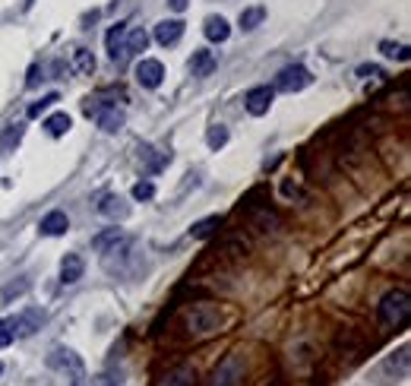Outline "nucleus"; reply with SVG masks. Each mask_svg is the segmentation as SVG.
<instances>
[{
	"mask_svg": "<svg viewBox=\"0 0 411 386\" xmlns=\"http://www.w3.org/2000/svg\"><path fill=\"white\" fill-rule=\"evenodd\" d=\"M408 317H411V298H408V292L396 288V292H389L386 298L380 301V320L386 326H396V330H402V326H408Z\"/></svg>",
	"mask_w": 411,
	"mask_h": 386,
	"instance_id": "1",
	"label": "nucleus"
},
{
	"mask_svg": "<svg viewBox=\"0 0 411 386\" xmlns=\"http://www.w3.org/2000/svg\"><path fill=\"white\" fill-rule=\"evenodd\" d=\"M218 323H222V314H218V308H212V304H196V308H190L184 317V326L190 336H209V332L218 330Z\"/></svg>",
	"mask_w": 411,
	"mask_h": 386,
	"instance_id": "2",
	"label": "nucleus"
},
{
	"mask_svg": "<svg viewBox=\"0 0 411 386\" xmlns=\"http://www.w3.org/2000/svg\"><path fill=\"white\" fill-rule=\"evenodd\" d=\"M48 367L61 374H70V386H85V367L79 361V355L70 352V348H54L48 355Z\"/></svg>",
	"mask_w": 411,
	"mask_h": 386,
	"instance_id": "3",
	"label": "nucleus"
},
{
	"mask_svg": "<svg viewBox=\"0 0 411 386\" xmlns=\"http://www.w3.org/2000/svg\"><path fill=\"white\" fill-rule=\"evenodd\" d=\"M48 314L39 308H29L23 310V314L16 317V320H10V330H13V339H29V336H35V332L45 326Z\"/></svg>",
	"mask_w": 411,
	"mask_h": 386,
	"instance_id": "4",
	"label": "nucleus"
},
{
	"mask_svg": "<svg viewBox=\"0 0 411 386\" xmlns=\"http://www.w3.org/2000/svg\"><path fill=\"white\" fill-rule=\"evenodd\" d=\"M310 70L307 67H301V63H295V67H285V70L275 76V89H282V92H301V89L310 86Z\"/></svg>",
	"mask_w": 411,
	"mask_h": 386,
	"instance_id": "5",
	"label": "nucleus"
},
{
	"mask_svg": "<svg viewBox=\"0 0 411 386\" xmlns=\"http://www.w3.org/2000/svg\"><path fill=\"white\" fill-rule=\"evenodd\" d=\"M244 383V364L238 355H228L212 374V386H241Z\"/></svg>",
	"mask_w": 411,
	"mask_h": 386,
	"instance_id": "6",
	"label": "nucleus"
},
{
	"mask_svg": "<svg viewBox=\"0 0 411 386\" xmlns=\"http://www.w3.org/2000/svg\"><path fill=\"white\" fill-rule=\"evenodd\" d=\"M165 79V67L162 61H152V57H143L140 63H136V83H140L143 89H158Z\"/></svg>",
	"mask_w": 411,
	"mask_h": 386,
	"instance_id": "7",
	"label": "nucleus"
},
{
	"mask_svg": "<svg viewBox=\"0 0 411 386\" xmlns=\"http://www.w3.org/2000/svg\"><path fill=\"white\" fill-rule=\"evenodd\" d=\"M272 98H275V92H272L269 86H253L247 95H244V105H247V111L253 118H263L266 111L272 108Z\"/></svg>",
	"mask_w": 411,
	"mask_h": 386,
	"instance_id": "8",
	"label": "nucleus"
},
{
	"mask_svg": "<svg viewBox=\"0 0 411 386\" xmlns=\"http://www.w3.org/2000/svg\"><path fill=\"white\" fill-rule=\"evenodd\" d=\"M124 39H127V23H117L108 29V35H105V45H108V54L111 61H127V51H124Z\"/></svg>",
	"mask_w": 411,
	"mask_h": 386,
	"instance_id": "9",
	"label": "nucleus"
},
{
	"mask_svg": "<svg viewBox=\"0 0 411 386\" xmlns=\"http://www.w3.org/2000/svg\"><path fill=\"white\" fill-rule=\"evenodd\" d=\"M180 35H184V23L180 19H162V23L156 25V41L158 45H178Z\"/></svg>",
	"mask_w": 411,
	"mask_h": 386,
	"instance_id": "10",
	"label": "nucleus"
},
{
	"mask_svg": "<svg viewBox=\"0 0 411 386\" xmlns=\"http://www.w3.org/2000/svg\"><path fill=\"white\" fill-rule=\"evenodd\" d=\"M83 272H85V263H83V257H79V253H67V257L61 260V282L63 285L79 282V279H83Z\"/></svg>",
	"mask_w": 411,
	"mask_h": 386,
	"instance_id": "11",
	"label": "nucleus"
},
{
	"mask_svg": "<svg viewBox=\"0 0 411 386\" xmlns=\"http://www.w3.org/2000/svg\"><path fill=\"white\" fill-rule=\"evenodd\" d=\"M67 228H70V219H67V213H61V209L48 213L45 219H41V225H39V231H41V235H48V237L63 235Z\"/></svg>",
	"mask_w": 411,
	"mask_h": 386,
	"instance_id": "12",
	"label": "nucleus"
},
{
	"mask_svg": "<svg viewBox=\"0 0 411 386\" xmlns=\"http://www.w3.org/2000/svg\"><path fill=\"white\" fill-rule=\"evenodd\" d=\"M98 127L105 133H117V130L124 127V111H117L114 105H105V108L98 111Z\"/></svg>",
	"mask_w": 411,
	"mask_h": 386,
	"instance_id": "13",
	"label": "nucleus"
},
{
	"mask_svg": "<svg viewBox=\"0 0 411 386\" xmlns=\"http://www.w3.org/2000/svg\"><path fill=\"white\" fill-rule=\"evenodd\" d=\"M202 32H206V39H209V41H228V35H231V25H228L225 16H209V19H206V25H202Z\"/></svg>",
	"mask_w": 411,
	"mask_h": 386,
	"instance_id": "14",
	"label": "nucleus"
},
{
	"mask_svg": "<svg viewBox=\"0 0 411 386\" xmlns=\"http://www.w3.org/2000/svg\"><path fill=\"white\" fill-rule=\"evenodd\" d=\"M98 213H101V215H108V219H127V215H130V206H127L120 197L108 193V197H105V200L98 203Z\"/></svg>",
	"mask_w": 411,
	"mask_h": 386,
	"instance_id": "15",
	"label": "nucleus"
},
{
	"mask_svg": "<svg viewBox=\"0 0 411 386\" xmlns=\"http://www.w3.org/2000/svg\"><path fill=\"white\" fill-rule=\"evenodd\" d=\"M212 70H215V54H212V51H193V57H190V73H193V76H209Z\"/></svg>",
	"mask_w": 411,
	"mask_h": 386,
	"instance_id": "16",
	"label": "nucleus"
},
{
	"mask_svg": "<svg viewBox=\"0 0 411 386\" xmlns=\"http://www.w3.org/2000/svg\"><path fill=\"white\" fill-rule=\"evenodd\" d=\"M149 47V32L146 29H127V39H124V51H127V57L130 54H143Z\"/></svg>",
	"mask_w": 411,
	"mask_h": 386,
	"instance_id": "17",
	"label": "nucleus"
},
{
	"mask_svg": "<svg viewBox=\"0 0 411 386\" xmlns=\"http://www.w3.org/2000/svg\"><path fill=\"white\" fill-rule=\"evenodd\" d=\"M156 386H193V371L190 367H174L168 371Z\"/></svg>",
	"mask_w": 411,
	"mask_h": 386,
	"instance_id": "18",
	"label": "nucleus"
},
{
	"mask_svg": "<svg viewBox=\"0 0 411 386\" xmlns=\"http://www.w3.org/2000/svg\"><path fill=\"white\" fill-rule=\"evenodd\" d=\"M73 67H76L83 76H92L95 73V57L89 47H73Z\"/></svg>",
	"mask_w": 411,
	"mask_h": 386,
	"instance_id": "19",
	"label": "nucleus"
},
{
	"mask_svg": "<svg viewBox=\"0 0 411 386\" xmlns=\"http://www.w3.org/2000/svg\"><path fill=\"white\" fill-rule=\"evenodd\" d=\"M70 127H73V120H70V114H67V111H57V114H51V118L45 120V130L51 136H63Z\"/></svg>",
	"mask_w": 411,
	"mask_h": 386,
	"instance_id": "20",
	"label": "nucleus"
},
{
	"mask_svg": "<svg viewBox=\"0 0 411 386\" xmlns=\"http://www.w3.org/2000/svg\"><path fill=\"white\" fill-rule=\"evenodd\" d=\"M140 158H146V162H149V171H162V168L171 162L168 152H158V149H152V146H143Z\"/></svg>",
	"mask_w": 411,
	"mask_h": 386,
	"instance_id": "21",
	"label": "nucleus"
},
{
	"mask_svg": "<svg viewBox=\"0 0 411 386\" xmlns=\"http://www.w3.org/2000/svg\"><path fill=\"white\" fill-rule=\"evenodd\" d=\"M218 225H222V219H218V215H209V219H200V222H196L193 228H190V235H193L196 241H206L209 235H215Z\"/></svg>",
	"mask_w": 411,
	"mask_h": 386,
	"instance_id": "22",
	"label": "nucleus"
},
{
	"mask_svg": "<svg viewBox=\"0 0 411 386\" xmlns=\"http://www.w3.org/2000/svg\"><path fill=\"white\" fill-rule=\"evenodd\" d=\"M120 237H124V231H120V228H108V231H101V235H95V237H92V247H95V250L105 253L108 247H114L117 241H120Z\"/></svg>",
	"mask_w": 411,
	"mask_h": 386,
	"instance_id": "23",
	"label": "nucleus"
},
{
	"mask_svg": "<svg viewBox=\"0 0 411 386\" xmlns=\"http://www.w3.org/2000/svg\"><path fill=\"white\" fill-rule=\"evenodd\" d=\"M25 127L19 124V120H13V124H7V130H3V136H0V146L3 149H13V146H19V140H23Z\"/></svg>",
	"mask_w": 411,
	"mask_h": 386,
	"instance_id": "24",
	"label": "nucleus"
},
{
	"mask_svg": "<svg viewBox=\"0 0 411 386\" xmlns=\"http://www.w3.org/2000/svg\"><path fill=\"white\" fill-rule=\"evenodd\" d=\"M266 19V10L263 7H247V10H241V29L244 32H253L256 25Z\"/></svg>",
	"mask_w": 411,
	"mask_h": 386,
	"instance_id": "25",
	"label": "nucleus"
},
{
	"mask_svg": "<svg viewBox=\"0 0 411 386\" xmlns=\"http://www.w3.org/2000/svg\"><path fill=\"white\" fill-rule=\"evenodd\" d=\"M206 142H209V149H222V146L228 142V127H222V124L209 127V133H206Z\"/></svg>",
	"mask_w": 411,
	"mask_h": 386,
	"instance_id": "26",
	"label": "nucleus"
},
{
	"mask_svg": "<svg viewBox=\"0 0 411 386\" xmlns=\"http://www.w3.org/2000/svg\"><path fill=\"white\" fill-rule=\"evenodd\" d=\"M383 54L386 57H396V61H408V47L405 45H396V41H383Z\"/></svg>",
	"mask_w": 411,
	"mask_h": 386,
	"instance_id": "27",
	"label": "nucleus"
},
{
	"mask_svg": "<svg viewBox=\"0 0 411 386\" xmlns=\"http://www.w3.org/2000/svg\"><path fill=\"white\" fill-rule=\"evenodd\" d=\"M29 292V279H19V282H10L7 288H3V301H13L16 294H25Z\"/></svg>",
	"mask_w": 411,
	"mask_h": 386,
	"instance_id": "28",
	"label": "nucleus"
},
{
	"mask_svg": "<svg viewBox=\"0 0 411 386\" xmlns=\"http://www.w3.org/2000/svg\"><path fill=\"white\" fill-rule=\"evenodd\" d=\"M156 197V184L152 181H140L133 187V200H152Z\"/></svg>",
	"mask_w": 411,
	"mask_h": 386,
	"instance_id": "29",
	"label": "nucleus"
},
{
	"mask_svg": "<svg viewBox=\"0 0 411 386\" xmlns=\"http://www.w3.org/2000/svg\"><path fill=\"white\" fill-rule=\"evenodd\" d=\"M54 102H61V98H57L54 92H51V95H45L41 102H35V105H32V108H29V118H39L41 111H45V108H51V105H54Z\"/></svg>",
	"mask_w": 411,
	"mask_h": 386,
	"instance_id": "30",
	"label": "nucleus"
},
{
	"mask_svg": "<svg viewBox=\"0 0 411 386\" xmlns=\"http://www.w3.org/2000/svg\"><path fill=\"white\" fill-rule=\"evenodd\" d=\"M13 342V330H10V320H0V348H7Z\"/></svg>",
	"mask_w": 411,
	"mask_h": 386,
	"instance_id": "31",
	"label": "nucleus"
},
{
	"mask_svg": "<svg viewBox=\"0 0 411 386\" xmlns=\"http://www.w3.org/2000/svg\"><path fill=\"white\" fill-rule=\"evenodd\" d=\"M92 386H117V380L111 377V374H98V377L92 380Z\"/></svg>",
	"mask_w": 411,
	"mask_h": 386,
	"instance_id": "32",
	"label": "nucleus"
},
{
	"mask_svg": "<svg viewBox=\"0 0 411 386\" xmlns=\"http://www.w3.org/2000/svg\"><path fill=\"white\" fill-rule=\"evenodd\" d=\"M357 76H383V70H380V67H361Z\"/></svg>",
	"mask_w": 411,
	"mask_h": 386,
	"instance_id": "33",
	"label": "nucleus"
},
{
	"mask_svg": "<svg viewBox=\"0 0 411 386\" xmlns=\"http://www.w3.org/2000/svg\"><path fill=\"white\" fill-rule=\"evenodd\" d=\"M39 67H32V70H29V86H39Z\"/></svg>",
	"mask_w": 411,
	"mask_h": 386,
	"instance_id": "34",
	"label": "nucleus"
},
{
	"mask_svg": "<svg viewBox=\"0 0 411 386\" xmlns=\"http://www.w3.org/2000/svg\"><path fill=\"white\" fill-rule=\"evenodd\" d=\"M168 3H171V10H178V13L187 10V0H168Z\"/></svg>",
	"mask_w": 411,
	"mask_h": 386,
	"instance_id": "35",
	"label": "nucleus"
},
{
	"mask_svg": "<svg viewBox=\"0 0 411 386\" xmlns=\"http://www.w3.org/2000/svg\"><path fill=\"white\" fill-rule=\"evenodd\" d=\"M0 374H3V364H0Z\"/></svg>",
	"mask_w": 411,
	"mask_h": 386,
	"instance_id": "36",
	"label": "nucleus"
}]
</instances>
